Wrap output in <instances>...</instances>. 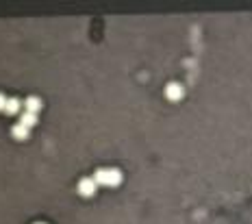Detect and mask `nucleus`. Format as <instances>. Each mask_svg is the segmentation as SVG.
Returning a JSON list of instances; mask_svg holds the SVG:
<instances>
[{"instance_id": "obj_7", "label": "nucleus", "mask_w": 252, "mask_h": 224, "mask_svg": "<svg viewBox=\"0 0 252 224\" xmlns=\"http://www.w3.org/2000/svg\"><path fill=\"white\" fill-rule=\"evenodd\" d=\"M20 124H24L26 129L35 127V124H37V115L35 113H29V111H24V113H22V118H20Z\"/></svg>"}, {"instance_id": "obj_8", "label": "nucleus", "mask_w": 252, "mask_h": 224, "mask_svg": "<svg viewBox=\"0 0 252 224\" xmlns=\"http://www.w3.org/2000/svg\"><path fill=\"white\" fill-rule=\"evenodd\" d=\"M7 100H9L7 96H4V94H0V111H4V107H7Z\"/></svg>"}, {"instance_id": "obj_5", "label": "nucleus", "mask_w": 252, "mask_h": 224, "mask_svg": "<svg viewBox=\"0 0 252 224\" xmlns=\"http://www.w3.org/2000/svg\"><path fill=\"white\" fill-rule=\"evenodd\" d=\"M20 107H24V102H20V98H9L7 100V107H4V113L13 115L20 111Z\"/></svg>"}, {"instance_id": "obj_1", "label": "nucleus", "mask_w": 252, "mask_h": 224, "mask_svg": "<svg viewBox=\"0 0 252 224\" xmlns=\"http://www.w3.org/2000/svg\"><path fill=\"white\" fill-rule=\"evenodd\" d=\"M94 181L98 185H105V187H118L122 183V172L115 170V168H100V170H96Z\"/></svg>"}, {"instance_id": "obj_6", "label": "nucleus", "mask_w": 252, "mask_h": 224, "mask_svg": "<svg viewBox=\"0 0 252 224\" xmlns=\"http://www.w3.org/2000/svg\"><path fill=\"white\" fill-rule=\"evenodd\" d=\"M29 131H31V129H26L24 124H20V122H18V124H13L11 135H13V137H16V139H26V137H29Z\"/></svg>"}, {"instance_id": "obj_2", "label": "nucleus", "mask_w": 252, "mask_h": 224, "mask_svg": "<svg viewBox=\"0 0 252 224\" xmlns=\"http://www.w3.org/2000/svg\"><path fill=\"white\" fill-rule=\"evenodd\" d=\"M98 189V183L94 181V176H85V179L78 181V194L85 196V198H90V196H94Z\"/></svg>"}, {"instance_id": "obj_3", "label": "nucleus", "mask_w": 252, "mask_h": 224, "mask_svg": "<svg viewBox=\"0 0 252 224\" xmlns=\"http://www.w3.org/2000/svg\"><path fill=\"white\" fill-rule=\"evenodd\" d=\"M183 85H179V83H170V85L165 87V96L170 98V100H180L183 98Z\"/></svg>"}, {"instance_id": "obj_9", "label": "nucleus", "mask_w": 252, "mask_h": 224, "mask_svg": "<svg viewBox=\"0 0 252 224\" xmlns=\"http://www.w3.org/2000/svg\"><path fill=\"white\" fill-rule=\"evenodd\" d=\"M35 224H46V222H35Z\"/></svg>"}, {"instance_id": "obj_4", "label": "nucleus", "mask_w": 252, "mask_h": 224, "mask_svg": "<svg viewBox=\"0 0 252 224\" xmlns=\"http://www.w3.org/2000/svg\"><path fill=\"white\" fill-rule=\"evenodd\" d=\"M24 109L29 111V113H35L37 115V113H39V109H41V100L37 96H29L24 100Z\"/></svg>"}]
</instances>
